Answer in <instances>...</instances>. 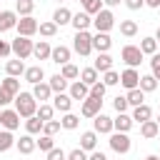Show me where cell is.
Segmentation results:
<instances>
[{
  "label": "cell",
  "instance_id": "30bf717a",
  "mask_svg": "<svg viewBox=\"0 0 160 160\" xmlns=\"http://www.w3.org/2000/svg\"><path fill=\"white\" fill-rule=\"evenodd\" d=\"M80 112L85 115V118H95L98 112H102V100H98V98H85L82 100V108H80Z\"/></svg>",
  "mask_w": 160,
  "mask_h": 160
},
{
  "label": "cell",
  "instance_id": "680465c9",
  "mask_svg": "<svg viewBox=\"0 0 160 160\" xmlns=\"http://www.w3.org/2000/svg\"><path fill=\"white\" fill-rule=\"evenodd\" d=\"M102 2H105V5H108V8H115V5H120V2H122V0H102Z\"/></svg>",
  "mask_w": 160,
  "mask_h": 160
},
{
  "label": "cell",
  "instance_id": "6125c7cd",
  "mask_svg": "<svg viewBox=\"0 0 160 160\" xmlns=\"http://www.w3.org/2000/svg\"><path fill=\"white\" fill-rule=\"evenodd\" d=\"M155 122H158V128H160V118H158V120H155Z\"/></svg>",
  "mask_w": 160,
  "mask_h": 160
},
{
  "label": "cell",
  "instance_id": "ab89813d",
  "mask_svg": "<svg viewBox=\"0 0 160 160\" xmlns=\"http://www.w3.org/2000/svg\"><path fill=\"white\" fill-rule=\"evenodd\" d=\"M12 145H15L12 132H10V130H0V152H8Z\"/></svg>",
  "mask_w": 160,
  "mask_h": 160
},
{
  "label": "cell",
  "instance_id": "9f6ffc18",
  "mask_svg": "<svg viewBox=\"0 0 160 160\" xmlns=\"http://www.w3.org/2000/svg\"><path fill=\"white\" fill-rule=\"evenodd\" d=\"M88 160H108V155H105V152H100V150H92V152L88 155Z\"/></svg>",
  "mask_w": 160,
  "mask_h": 160
},
{
  "label": "cell",
  "instance_id": "d6a6232c",
  "mask_svg": "<svg viewBox=\"0 0 160 160\" xmlns=\"http://www.w3.org/2000/svg\"><path fill=\"white\" fill-rule=\"evenodd\" d=\"M70 20H72V12H70L68 8H58V10L52 12V22H55V25H68Z\"/></svg>",
  "mask_w": 160,
  "mask_h": 160
},
{
  "label": "cell",
  "instance_id": "ba28073f",
  "mask_svg": "<svg viewBox=\"0 0 160 160\" xmlns=\"http://www.w3.org/2000/svg\"><path fill=\"white\" fill-rule=\"evenodd\" d=\"M92 130H95L98 135H110V132H112V118H108L105 112H98V115L92 118Z\"/></svg>",
  "mask_w": 160,
  "mask_h": 160
},
{
  "label": "cell",
  "instance_id": "8d00e7d4",
  "mask_svg": "<svg viewBox=\"0 0 160 160\" xmlns=\"http://www.w3.org/2000/svg\"><path fill=\"white\" fill-rule=\"evenodd\" d=\"M60 75L70 82V80H75V78H80V68H78V65H72V62H68V65H62V68H60Z\"/></svg>",
  "mask_w": 160,
  "mask_h": 160
},
{
  "label": "cell",
  "instance_id": "91938a15",
  "mask_svg": "<svg viewBox=\"0 0 160 160\" xmlns=\"http://www.w3.org/2000/svg\"><path fill=\"white\" fill-rule=\"evenodd\" d=\"M155 40H158V42H160V28H158V30H155Z\"/></svg>",
  "mask_w": 160,
  "mask_h": 160
},
{
  "label": "cell",
  "instance_id": "7c38bea8",
  "mask_svg": "<svg viewBox=\"0 0 160 160\" xmlns=\"http://www.w3.org/2000/svg\"><path fill=\"white\" fill-rule=\"evenodd\" d=\"M68 95H70L72 100H80V102H82V100L90 95V88H88L85 82H80V80H72V82L68 85Z\"/></svg>",
  "mask_w": 160,
  "mask_h": 160
},
{
  "label": "cell",
  "instance_id": "11a10c76",
  "mask_svg": "<svg viewBox=\"0 0 160 160\" xmlns=\"http://www.w3.org/2000/svg\"><path fill=\"white\" fill-rule=\"evenodd\" d=\"M12 50H10V42H5V40H0V58H8Z\"/></svg>",
  "mask_w": 160,
  "mask_h": 160
},
{
  "label": "cell",
  "instance_id": "bcb514c9",
  "mask_svg": "<svg viewBox=\"0 0 160 160\" xmlns=\"http://www.w3.org/2000/svg\"><path fill=\"white\" fill-rule=\"evenodd\" d=\"M55 132H60V120H48V122H42V135H55Z\"/></svg>",
  "mask_w": 160,
  "mask_h": 160
},
{
  "label": "cell",
  "instance_id": "f5cc1de1",
  "mask_svg": "<svg viewBox=\"0 0 160 160\" xmlns=\"http://www.w3.org/2000/svg\"><path fill=\"white\" fill-rule=\"evenodd\" d=\"M122 2L128 5V10H140L145 5V0H122Z\"/></svg>",
  "mask_w": 160,
  "mask_h": 160
},
{
  "label": "cell",
  "instance_id": "4dcf8cb0",
  "mask_svg": "<svg viewBox=\"0 0 160 160\" xmlns=\"http://www.w3.org/2000/svg\"><path fill=\"white\" fill-rule=\"evenodd\" d=\"M125 100H128V105H130V108H138V105H142V102H145V92H142L140 88H135V90H128Z\"/></svg>",
  "mask_w": 160,
  "mask_h": 160
},
{
  "label": "cell",
  "instance_id": "8992f818",
  "mask_svg": "<svg viewBox=\"0 0 160 160\" xmlns=\"http://www.w3.org/2000/svg\"><path fill=\"white\" fill-rule=\"evenodd\" d=\"M38 25H40V22H38L32 15H28V18H20V20H18L15 30H18L20 38H32V35L38 32Z\"/></svg>",
  "mask_w": 160,
  "mask_h": 160
},
{
  "label": "cell",
  "instance_id": "e575fe53",
  "mask_svg": "<svg viewBox=\"0 0 160 160\" xmlns=\"http://www.w3.org/2000/svg\"><path fill=\"white\" fill-rule=\"evenodd\" d=\"M25 130H28V135H38V132H42V120H40L38 115L28 118V120H25Z\"/></svg>",
  "mask_w": 160,
  "mask_h": 160
},
{
  "label": "cell",
  "instance_id": "cb8c5ba5",
  "mask_svg": "<svg viewBox=\"0 0 160 160\" xmlns=\"http://www.w3.org/2000/svg\"><path fill=\"white\" fill-rule=\"evenodd\" d=\"M32 98H35V100H40V102L50 100V98H52L50 85H48V82H38V85H32Z\"/></svg>",
  "mask_w": 160,
  "mask_h": 160
},
{
  "label": "cell",
  "instance_id": "836d02e7",
  "mask_svg": "<svg viewBox=\"0 0 160 160\" xmlns=\"http://www.w3.org/2000/svg\"><path fill=\"white\" fill-rule=\"evenodd\" d=\"M138 48H140L142 55H155V52H158V40H155V38H142Z\"/></svg>",
  "mask_w": 160,
  "mask_h": 160
},
{
  "label": "cell",
  "instance_id": "816d5d0a",
  "mask_svg": "<svg viewBox=\"0 0 160 160\" xmlns=\"http://www.w3.org/2000/svg\"><path fill=\"white\" fill-rule=\"evenodd\" d=\"M48 160H65V152H62L60 148H52V150L48 152Z\"/></svg>",
  "mask_w": 160,
  "mask_h": 160
},
{
  "label": "cell",
  "instance_id": "3957f363",
  "mask_svg": "<svg viewBox=\"0 0 160 160\" xmlns=\"http://www.w3.org/2000/svg\"><path fill=\"white\" fill-rule=\"evenodd\" d=\"M32 48H35V42H32L30 38H20V35L10 42V50H12V55H15L18 60L30 58V55H32Z\"/></svg>",
  "mask_w": 160,
  "mask_h": 160
},
{
  "label": "cell",
  "instance_id": "c3c4849f",
  "mask_svg": "<svg viewBox=\"0 0 160 160\" xmlns=\"http://www.w3.org/2000/svg\"><path fill=\"white\" fill-rule=\"evenodd\" d=\"M150 68H152V78L155 80H160V52H155V55H150Z\"/></svg>",
  "mask_w": 160,
  "mask_h": 160
},
{
  "label": "cell",
  "instance_id": "74e56055",
  "mask_svg": "<svg viewBox=\"0 0 160 160\" xmlns=\"http://www.w3.org/2000/svg\"><path fill=\"white\" fill-rule=\"evenodd\" d=\"M138 88H140L142 92H152V90L158 88V80H155L152 75H140V82H138Z\"/></svg>",
  "mask_w": 160,
  "mask_h": 160
},
{
  "label": "cell",
  "instance_id": "b9f144b4",
  "mask_svg": "<svg viewBox=\"0 0 160 160\" xmlns=\"http://www.w3.org/2000/svg\"><path fill=\"white\" fill-rule=\"evenodd\" d=\"M100 10H102V0H85V2H82V12H88L90 18L98 15Z\"/></svg>",
  "mask_w": 160,
  "mask_h": 160
},
{
  "label": "cell",
  "instance_id": "f6af8a7d",
  "mask_svg": "<svg viewBox=\"0 0 160 160\" xmlns=\"http://www.w3.org/2000/svg\"><path fill=\"white\" fill-rule=\"evenodd\" d=\"M118 82H120V75H118L115 70L102 72V85H105V88H112V85H118Z\"/></svg>",
  "mask_w": 160,
  "mask_h": 160
},
{
  "label": "cell",
  "instance_id": "60d3db41",
  "mask_svg": "<svg viewBox=\"0 0 160 160\" xmlns=\"http://www.w3.org/2000/svg\"><path fill=\"white\" fill-rule=\"evenodd\" d=\"M42 122H48V120H52V115H55V108L52 105H48V102H40V108H38V112H35Z\"/></svg>",
  "mask_w": 160,
  "mask_h": 160
},
{
  "label": "cell",
  "instance_id": "484cf974",
  "mask_svg": "<svg viewBox=\"0 0 160 160\" xmlns=\"http://www.w3.org/2000/svg\"><path fill=\"white\" fill-rule=\"evenodd\" d=\"M15 148L22 152V155H30L35 150V138L32 135H20V140H15Z\"/></svg>",
  "mask_w": 160,
  "mask_h": 160
},
{
  "label": "cell",
  "instance_id": "7402d4cb",
  "mask_svg": "<svg viewBox=\"0 0 160 160\" xmlns=\"http://www.w3.org/2000/svg\"><path fill=\"white\" fill-rule=\"evenodd\" d=\"M50 52H52V48H50L48 40H38L35 48H32V55H35L38 60H50Z\"/></svg>",
  "mask_w": 160,
  "mask_h": 160
},
{
  "label": "cell",
  "instance_id": "ee69618b",
  "mask_svg": "<svg viewBox=\"0 0 160 160\" xmlns=\"http://www.w3.org/2000/svg\"><path fill=\"white\" fill-rule=\"evenodd\" d=\"M35 148H40L42 152H50V150L55 148V140H52L50 135H40V140H35Z\"/></svg>",
  "mask_w": 160,
  "mask_h": 160
},
{
  "label": "cell",
  "instance_id": "9c48e42d",
  "mask_svg": "<svg viewBox=\"0 0 160 160\" xmlns=\"http://www.w3.org/2000/svg\"><path fill=\"white\" fill-rule=\"evenodd\" d=\"M138 82H140V72H138L135 68H125V70L120 72V85H122L125 90H135Z\"/></svg>",
  "mask_w": 160,
  "mask_h": 160
},
{
  "label": "cell",
  "instance_id": "4316f807",
  "mask_svg": "<svg viewBox=\"0 0 160 160\" xmlns=\"http://www.w3.org/2000/svg\"><path fill=\"white\" fill-rule=\"evenodd\" d=\"M98 80H100V72H98L95 68H82V70H80V82H85L88 88H92Z\"/></svg>",
  "mask_w": 160,
  "mask_h": 160
},
{
  "label": "cell",
  "instance_id": "ac0fdd59",
  "mask_svg": "<svg viewBox=\"0 0 160 160\" xmlns=\"http://www.w3.org/2000/svg\"><path fill=\"white\" fill-rule=\"evenodd\" d=\"M95 145H98V132H95V130H85V132L80 135V150L92 152Z\"/></svg>",
  "mask_w": 160,
  "mask_h": 160
},
{
  "label": "cell",
  "instance_id": "6f0895ef",
  "mask_svg": "<svg viewBox=\"0 0 160 160\" xmlns=\"http://www.w3.org/2000/svg\"><path fill=\"white\" fill-rule=\"evenodd\" d=\"M148 8H160V0H145Z\"/></svg>",
  "mask_w": 160,
  "mask_h": 160
},
{
  "label": "cell",
  "instance_id": "6da1fadb",
  "mask_svg": "<svg viewBox=\"0 0 160 160\" xmlns=\"http://www.w3.org/2000/svg\"><path fill=\"white\" fill-rule=\"evenodd\" d=\"M15 112L25 120L38 112V100L32 98V92H18L15 95Z\"/></svg>",
  "mask_w": 160,
  "mask_h": 160
},
{
  "label": "cell",
  "instance_id": "9a60e30c",
  "mask_svg": "<svg viewBox=\"0 0 160 160\" xmlns=\"http://www.w3.org/2000/svg\"><path fill=\"white\" fill-rule=\"evenodd\" d=\"M50 60L55 62V65H68L70 62V48H65V45H58V48H52V52H50Z\"/></svg>",
  "mask_w": 160,
  "mask_h": 160
},
{
  "label": "cell",
  "instance_id": "94428289",
  "mask_svg": "<svg viewBox=\"0 0 160 160\" xmlns=\"http://www.w3.org/2000/svg\"><path fill=\"white\" fill-rule=\"evenodd\" d=\"M145 160H160V158H158V155H148Z\"/></svg>",
  "mask_w": 160,
  "mask_h": 160
},
{
  "label": "cell",
  "instance_id": "52a82bcc",
  "mask_svg": "<svg viewBox=\"0 0 160 160\" xmlns=\"http://www.w3.org/2000/svg\"><path fill=\"white\" fill-rule=\"evenodd\" d=\"M120 55H122V60H125V65H128V68H138V65L142 62V58H145V55L140 52V48H138V45H125Z\"/></svg>",
  "mask_w": 160,
  "mask_h": 160
},
{
  "label": "cell",
  "instance_id": "f35d334b",
  "mask_svg": "<svg viewBox=\"0 0 160 160\" xmlns=\"http://www.w3.org/2000/svg\"><path fill=\"white\" fill-rule=\"evenodd\" d=\"M78 125H80V118L75 112H65L62 120H60V128H65V130H75Z\"/></svg>",
  "mask_w": 160,
  "mask_h": 160
},
{
  "label": "cell",
  "instance_id": "e0dca14e",
  "mask_svg": "<svg viewBox=\"0 0 160 160\" xmlns=\"http://www.w3.org/2000/svg\"><path fill=\"white\" fill-rule=\"evenodd\" d=\"M132 128V118L128 112H118V118H112V130L115 132H128Z\"/></svg>",
  "mask_w": 160,
  "mask_h": 160
},
{
  "label": "cell",
  "instance_id": "603a6c76",
  "mask_svg": "<svg viewBox=\"0 0 160 160\" xmlns=\"http://www.w3.org/2000/svg\"><path fill=\"white\" fill-rule=\"evenodd\" d=\"M92 68H95L98 72H108V70H112V58H110L108 52H98V58H95Z\"/></svg>",
  "mask_w": 160,
  "mask_h": 160
},
{
  "label": "cell",
  "instance_id": "681fc988",
  "mask_svg": "<svg viewBox=\"0 0 160 160\" xmlns=\"http://www.w3.org/2000/svg\"><path fill=\"white\" fill-rule=\"evenodd\" d=\"M112 108H115V112H125L130 105H128V100H125V95H118L115 100H112Z\"/></svg>",
  "mask_w": 160,
  "mask_h": 160
},
{
  "label": "cell",
  "instance_id": "4fadbf2b",
  "mask_svg": "<svg viewBox=\"0 0 160 160\" xmlns=\"http://www.w3.org/2000/svg\"><path fill=\"white\" fill-rule=\"evenodd\" d=\"M110 48H112V38H110L108 32H95V35H92V50L108 52Z\"/></svg>",
  "mask_w": 160,
  "mask_h": 160
},
{
  "label": "cell",
  "instance_id": "44dd1931",
  "mask_svg": "<svg viewBox=\"0 0 160 160\" xmlns=\"http://www.w3.org/2000/svg\"><path fill=\"white\" fill-rule=\"evenodd\" d=\"M52 108L60 110V112H70V108H72V98H70L68 92H60V95L52 98Z\"/></svg>",
  "mask_w": 160,
  "mask_h": 160
},
{
  "label": "cell",
  "instance_id": "5bb4252c",
  "mask_svg": "<svg viewBox=\"0 0 160 160\" xmlns=\"http://www.w3.org/2000/svg\"><path fill=\"white\" fill-rule=\"evenodd\" d=\"M18 25V12L15 10H0V32H8Z\"/></svg>",
  "mask_w": 160,
  "mask_h": 160
},
{
  "label": "cell",
  "instance_id": "be15d7a7",
  "mask_svg": "<svg viewBox=\"0 0 160 160\" xmlns=\"http://www.w3.org/2000/svg\"><path fill=\"white\" fill-rule=\"evenodd\" d=\"M58 2H65V0H58Z\"/></svg>",
  "mask_w": 160,
  "mask_h": 160
},
{
  "label": "cell",
  "instance_id": "8fae6325",
  "mask_svg": "<svg viewBox=\"0 0 160 160\" xmlns=\"http://www.w3.org/2000/svg\"><path fill=\"white\" fill-rule=\"evenodd\" d=\"M0 125L12 132V130L20 128V115H18L15 110H0Z\"/></svg>",
  "mask_w": 160,
  "mask_h": 160
},
{
  "label": "cell",
  "instance_id": "f546056e",
  "mask_svg": "<svg viewBox=\"0 0 160 160\" xmlns=\"http://www.w3.org/2000/svg\"><path fill=\"white\" fill-rule=\"evenodd\" d=\"M0 88H2V90H5L8 95H12V98H15V95L20 92V80H18V78H10V75H8L5 80H0Z\"/></svg>",
  "mask_w": 160,
  "mask_h": 160
},
{
  "label": "cell",
  "instance_id": "2e32d148",
  "mask_svg": "<svg viewBox=\"0 0 160 160\" xmlns=\"http://www.w3.org/2000/svg\"><path fill=\"white\" fill-rule=\"evenodd\" d=\"M70 25L75 28V32H80V30H88V28L92 25V18H90L88 12H82V10H80V12H75V15H72Z\"/></svg>",
  "mask_w": 160,
  "mask_h": 160
},
{
  "label": "cell",
  "instance_id": "db71d44e",
  "mask_svg": "<svg viewBox=\"0 0 160 160\" xmlns=\"http://www.w3.org/2000/svg\"><path fill=\"white\" fill-rule=\"evenodd\" d=\"M12 100H15V98H12V95H8V92L0 88V108H5V105H8V102H12Z\"/></svg>",
  "mask_w": 160,
  "mask_h": 160
},
{
  "label": "cell",
  "instance_id": "f907efd6",
  "mask_svg": "<svg viewBox=\"0 0 160 160\" xmlns=\"http://www.w3.org/2000/svg\"><path fill=\"white\" fill-rule=\"evenodd\" d=\"M65 160H88V152L80 150V148H75V150H70V152L65 155Z\"/></svg>",
  "mask_w": 160,
  "mask_h": 160
},
{
  "label": "cell",
  "instance_id": "5b68a950",
  "mask_svg": "<svg viewBox=\"0 0 160 160\" xmlns=\"http://www.w3.org/2000/svg\"><path fill=\"white\" fill-rule=\"evenodd\" d=\"M110 148L118 152V155H125V152H130V148H132V142H130V138H128V132H110Z\"/></svg>",
  "mask_w": 160,
  "mask_h": 160
},
{
  "label": "cell",
  "instance_id": "f1b7e54d",
  "mask_svg": "<svg viewBox=\"0 0 160 160\" xmlns=\"http://www.w3.org/2000/svg\"><path fill=\"white\" fill-rule=\"evenodd\" d=\"M5 72H8L10 78H18V75L25 72V62L18 60V58H15V60H8V62H5Z\"/></svg>",
  "mask_w": 160,
  "mask_h": 160
},
{
  "label": "cell",
  "instance_id": "277c9868",
  "mask_svg": "<svg viewBox=\"0 0 160 160\" xmlns=\"http://www.w3.org/2000/svg\"><path fill=\"white\" fill-rule=\"evenodd\" d=\"M92 25H95L98 32H110L112 25H115V15H112L108 8H102L98 15H92Z\"/></svg>",
  "mask_w": 160,
  "mask_h": 160
},
{
  "label": "cell",
  "instance_id": "d590c367",
  "mask_svg": "<svg viewBox=\"0 0 160 160\" xmlns=\"http://www.w3.org/2000/svg\"><path fill=\"white\" fill-rule=\"evenodd\" d=\"M120 32L125 38H135L138 35V22L135 20H120Z\"/></svg>",
  "mask_w": 160,
  "mask_h": 160
},
{
  "label": "cell",
  "instance_id": "03108f58",
  "mask_svg": "<svg viewBox=\"0 0 160 160\" xmlns=\"http://www.w3.org/2000/svg\"><path fill=\"white\" fill-rule=\"evenodd\" d=\"M158 158H160V155H158Z\"/></svg>",
  "mask_w": 160,
  "mask_h": 160
},
{
  "label": "cell",
  "instance_id": "7dc6e473",
  "mask_svg": "<svg viewBox=\"0 0 160 160\" xmlns=\"http://www.w3.org/2000/svg\"><path fill=\"white\" fill-rule=\"evenodd\" d=\"M105 90H108V88L102 85V80H98V82L90 88V98H98V100H102V98H105Z\"/></svg>",
  "mask_w": 160,
  "mask_h": 160
},
{
  "label": "cell",
  "instance_id": "7bdbcfd3",
  "mask_svg": "<svg viewBox=\"0 0 160 160\" xmlns=\"http://www.w3.org/2000/svg\"><path fill=\"white\" fill-rule=\"evenodd\" d=\"M38 30H40V35H42V38H52V35L58 32V25H55L52 20H48V22H40V25H38Z\"/></svg>",
  "mask_w": 160,
  "mask_h": 160
},
{
  "label": "cell",
  "instance_id": "83f0119b",
  "mask_svg": "<svg viewBox=\"0 0 160 160\" xmlns=\"http://www.w3.org/2000/svg\"><path fill=\"white\" fill-rule=\"evenodd\" d=\"M48 85H50V90H52L55 95H60V92H65V90H68V85H70V82L58 72V75H52V78L48 80Z\"/></svg>",
  "mask_w": 160,
  "mask_h": 160
},
{
  "label": "cell",
  "instance_id": "7a4b0ae2",
  "mask_svg": "<svg viewBox=\"0 0 160 160\" xmlns=\"http://www.w3.org/2000/svg\"><path fill=\"white\" fill-rule=\"evenodd\" d=\"M72 50L78 52V55H90L92 52V35L88 32V30H80V32H75V38H72Z\"/></svg>",
  "mask_w": 160,
  "mask_h": 160
},
{
  "label": "cell",
  "instance_id": "e7e4bbea",
  "mask_svg": "<svg viewBox=\"0 0 160 160\" xmlns=\"http://www.w3.org/2000/svg\"><path fill=\"white\" fill-rule=\"evenodd\" d=\"M80 2H85V0H80Z\"/></svg>",
  "mask_w": 160,
  "mask_h": 160
},
{
  "label": "cell",
  "instance_id": "d4e9b609",
  "mask_svg": "<svg viewBox=\"0 0 160 160\" xmlns=\"http://www.w3.org/2000/svg\"><path fill=\"white\" fill-rule=\"evenodd\" d=\"M158 132H160V128H158V122H155V120H145V122H140V135H142L145 140L158 138Z\"/></svg>",
  "mask_w": 160,
  "mask_h": 160
},
{
  "label": "cell",
  "instance_id": "d6986e66",
  "mask_svg": "<svg viewBox=\"0 0 160 160\" xmlns=\"http://www.w3.org/2000/svg\"><path fill=\"white\" fill-rule=\"evenodd\" d=\"M132 122H145V120H152V108L150 105H138V108H132Z\"/></svg>",
  "mask_w": 160,
  "mask_h": 160
},
{
  "label": "cell",
  "instance_id": "ffe728a7",
  "mask_svg": "<svg viewBox=\"0 0 160 160\" xmlns=\"http://www.w3.org/2000/svg\"><path fill=\"white\" fill-rule=\"evenodd\" d=\"M25 80L30 82V85H38V82H42V78H45V70L40 68V65H32V68H25Z\"/></svg>",
  "mask_w": 160,
  "mask_h": 160
},
{
  "label": "cell",
  "instance_id": "1f68e13d",
  "mask_svg": "<svg viewBox=\"0 0 160 160\" xmlns=\"http://www.w3.org/2000/svg\"><path fill=\"white\" fill-rule=\"evenodd\" d=\"M32 10H35V2H32V0H18V2H15L18 18H28V15H32Z\"/></svg>",
  "mask_w": 160,
  "mask_h": 160
}]
</instances>
